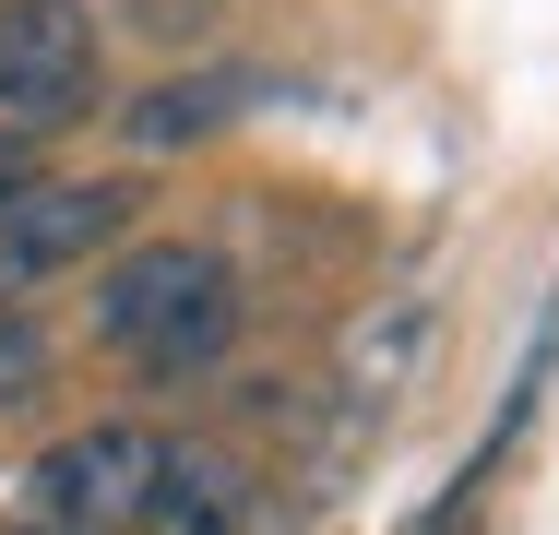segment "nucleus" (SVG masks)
I'll return each mask as SVG.
<instances>
[{
  "mask_svg": "<svg viewBox=\"0 0 559 535\" xmlns=\"http://www.w3.org/2000/svg\"><path fill=\"white\" fill-rule=\"evenodd\" d=\"M24 179H36V155H24V143H12V131H0V203H12V191H24Z\"/></svg>",
  "mask_w": 559,
  "mask_h": 535,
  "instance_id": "nucleus-8",
  "label": "nucleus"
},
{
  "mask_svg": "<svg viewBox=\"0 0 559 535\" xmlns=\"http://www.w3.org/2000/svg\"><path fill=\"white\" fill-rule=\"evenodd\" d=\"M155 464H167V428H143V417L60 428V440L24 464V524H60V535H131V524H143V500H155Z\"/></svg>",
  "mask_w": 559,
  "mask_h": 535,
  "instance_id": "nucleus-3",
  "label": "nucleus"
},
{
  "mask_svg": "<svg viewBox=\"0 0 559 535\" xmlns=\"http://www.w3.org/2000/svg\"><path fill=\"white\" fill-rule=\"evenodd\" d=\"M476 488H488V464H476L464 488H441V512H429V524H417V535H476Z\"/></svg>",
  "mask_w": 559,
  "mask_h": 535,
  "instance_id": "nucleus-7",
  "label": "nucleus"
},
{
  "mask_svg": "<svg viewBox=\"0 0 559 535\" xmlns=\"http://www.w3.org/2000/svg\"><path fill=\"white\" fill-rule=\"evenodd\" d=\"M143 524H155V535H250V524H262V488H250V464L215 452V440H167Z\"/></svg>",
  "mask_w": 559,
  "mask_h": 535,
  "instance_id": "nucleus-5",
  "label": "nucleus"
},
{
  "mask_svg": "<svg viewBox=\"0 0 559 535\" xmlns=\"http://www.w3.org/2000/svg\"><path fill=\"white\" fill-rule=\"evenodd\" d=\"M84 321L131 381H203V369L238 357V274H226V250L143 238V250L96 262V310Z\"/></svg>",
  "mask_w": 559,
  "mask_h": 535,
  "instance_id": "nucleus-1",
  "label": "nucleus"
},
{
  "mask_svg": "<svg viewBox=\"0 0 559 535\" xmlns=\"http://www.w3.org/2000/svg\"><path fill=\"white\" fill-rule=\"evenodd\" d=\"M108 96L96 0H0V131H72Z\"/></svg>",
  "mask_w": 559,
  "mask_h": 535,
  "instance_id": "nucleus-2",
  "label": "nucleus"
},
{
  "mask_svg": "<svg viewBox=\"0 0 559 535\" xmlns=\"http://www.w3.org/2000/svg\"><path fill=\"white\" fill-rule=\"evenodd\" d=\"M0 535H60V524H0Z\"/></svg>",
  "mask_w": 559,
  "mask_h": 535,
  "instance_id": "nucleus-9",
  "label": "nucleus"
},
{
  "mask_svg": "<svg viewBox=\"0 0 559 535\" xmlns=\"http://www.w3.org/2000/svg\"><path fill=\"white\" fill-rule=\"evenodd\" d=\"M48 381H60V345H48V321L0 298V417H24Z\"/></svg>",
  "mask_w": 559,
  "mask_h": 535,
  "instance_id": "nucleus-6",
  "label": "nucleus"
},
{
  "mask_svg": "<svg viewBox=\"0 0 559 535\" xmlns=\"http://www.w3.org/2000/svg\"><path fill=\"white\" fill-rule=\"evenodd\" d=\"M131 214H143V179H24L0 203V298L24 310L36 286L96 274L119 238H131Z\"/></svg>",
  "mask_w": 559,
  "mask_h": 535,
  "instance_id": "nucleus-4",
  "label": "nucleus"
}]
</instances>
